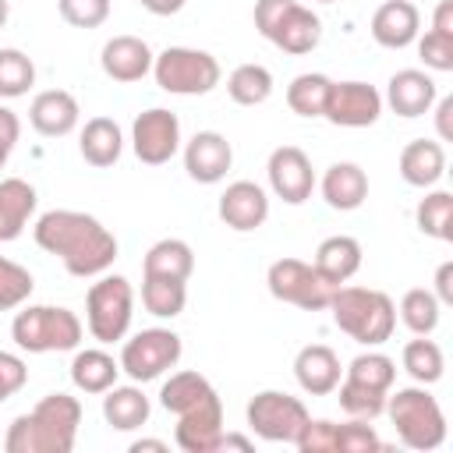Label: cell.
Returning <instances> with one entry per match:
<instances>
[{"label":"cell","instance_id":"2e32d148","mask_svg":"<svg viewBox=\"0 0 453 453\" xmlns=\"http://www.w3.org/2000/svg\"><path fill=\"white\" fill-rule=\"evenodd\" d=\"M152 60H156V53L138 35H113V39L103 42V53H99L103 74L113 78V81H120V85L142 81L152 71Z\"/></svg>","mask_w":453,"mask_h":453},{"label":"cell","instance_id":"83f0119b","mask_svg":"<svg viewBox=\"0 0 453 453\" xmlns=\"http://www.w3.org/2000/svg\"><path fill=\"white\" fill-rule=\"evenodd\" d=\"M35 188L21 177H4L0 180V241H14L21 237V230L28 226L32 212H35Z\"/></svg>","mask_w":453,"mask_h":453},{"label":"cell","instance_id":"4316f807","mask_svg":"<svg viewBox=\"0 0 453 453\" xmlns=\"http://www.w3.org/2000/svg\"><path fill=\"white\" fill-rule=\"evenodd\" d=\"M311 265L326 283L340 287L361 269V244L354 237H347V234H333L315 248V262Z\"/></svg>","mask_w":453,"mask_h":453},{"label":"cell","instance_id":"484cf974","mask_svg":"<svg viewBox=\"0 0 453 453\" xmlns=\"http://www.w3.org/2000/svg\"><path fill=\"white\" fill-rule=\"evenodd\" d=\"M78 152L88 166H113L124 152V134H120V124L113 117H92L85 120L81 127V138H78Z\"/></svg>","mask_w":453,"mask_h":453},{"label":"cell","instance_id":"44dd1931","mask_svg":"<svg viewBox=\"0 0 453 453\" xmlns=\"http://www.w3.org/2000/svg\"><path fill=\"white\" fill-rule=\"evenodd\" d=\"M340 372H343L340 368V357L326 343H308L294 357V379L311 396H329L340 386Z\"/></svg>","mask_w":453,"mask_h":453},{"label":"cell","instance_id":"277c9868","mask_svg":"<svg viewBox=\"0 0 453 453\" xmlns=\"http://www.w3.org/2000/svg\"><path fill=\"white\" fill-rule=\"evenodd\" d=\"M81 319L71 308L60 304H28L25 311L14 315L11 336L21 350L28 354H60V350H78L81 343Z\"/></svg>","mask_w":453,"mask_h":453},{"label":"cell","instance_id":"8fae6325","mask_svg":"<svg viewBox=\"0 0 453 453\" xmlns=\"http://www.w3.org/2000/svg\"><path fill=\"white\" fill-rule=\"evenodd\" d=\"M131 149L149 166L170 163L177 156V149H180V120H177V113H170L163 106H152V110L138 113L134 124H131Z\"/></svg>","mask_w":453,"mask_h":453},{"label":"cell","instance_id":"f907efd6","mask_svg":"<svg viewBox=\"0 0 453 453\" xmlns=\"http://www.w3.org/2000/svg\"><path fill=\"white\" fill-rule=\"evenodd\" d=\"M432 32L453 35V4H449V0H439V7H435V14H432Z\"/></svg>","mask_w":453,"mask_h":453},{"label":"cell","instance_id":"bcb514c9","mask_svg":"<svg viewBox=\"0 0 453 453\" xmlns=\"http://www.w3.org/2000/svg\"><path fill=\"white\" fill-rule=\"evenodd\" d=\"M25 382H28V365L18 354L0 350V403L11 400Z\"/></svg>","mask_w":453,"mask_h":453},{"label":"cell","instance_id":"f546056e","mask_svg":"<svg viewBox=\"0 0 453 453\" xmlns=\"http://www.w3.org/2000/svg\"><path fill=\"white\" fill-rule=\"evenodd\" d=\"M191 273H195V251L180 237L156 241L142 258V276H170V280H184L188 283Z\"/></svg>","mask_w":453,"mask_h":453},{"label":"cell","instance_id":"d6986e66","mask_svg":"<svg viewBox=\"0 0 453 453\" xmlns=\"http://www.w3.org/2000/svg\"><path fill=\"white\" fill-rule=\"evenodd\" d=\"M223 435V403L219 396L205 400L202 407L188 411V414H177V446L184 453H216V442Z\"/></svg>","mask_w":453,"mask_h":453},{"label":"cell","instance_id":"e575fe53","mask_svg":"<svg viewBox=\"0 0 453 453\" xmlns=\"http://www.w3.org/2000/svg\"><path fill=\"white\" fill-rule=\"evenodd\" d=\"M333 78L319 74V71H304L287 85V106L297 117H322L326 110V96H329Z\"/></svg>","mask_w":453,"mask_h":453},{"label":"cell","instance_id":"d6a6232c","mask_svg":"<svg viewBox=\"0 0 453 453\" xmlns=\"http://www.w3.org/2000/svg\"><path fill=\"white\" fill-rule=\"evenodd\" d=\"M226 96L237 106H262L273 96V71L262 64H237L226 78Z\"/></svg>","mask_w":453,"mask_h":453},{"label":"cell","instance_id":"f6af8a7d","mask_svg":"<svg viewBox=\"0 0 453 453\" xmlns=\"http://www.w3.org/2000/svg\"><path fill=\"white\" fill-rule=\"evenodd\" d=\"M294 446L301 449V453H336V425L333 421H304V428L297 432V439H294Z\"/></svg>","mask_w":453,"mask_h":453},{"label":"cell","instance_id":"7c38bea8","mask_svg":"<svg viewBox=\"0 0 453 453\" xmlns=\"http://www.w3.org/2000/svg\"><path fill=\"white\" fill-rule=\"evenodd\" d=\"M382 113V92L368 81H333L322 117L336 127H372Z\"/></svg>","mask_w":453,"mask_h":453},{"label":"cell","instance_id":"e0dca14e","mask_svg":"<svg viewBox=\"0 0 453 453\" xmlns=\"http://www.w3.org/2000/svg\"><path fill=\"white\" fill-rule=\"evenodd\" d=\"M234 163V149L219 131H198L184 145V170L198 184H219Z\"/></svg>","mask_w":453,"mask_h":453},{"label":"cell","instance_id":"836d02e7","mask_svg":"<svg viewBox=\"0 0 453 453\" xmlns=\"http://www.w3.org/2000/svg\"><path fill=\"white\" fill-rule=\"evenodd\" d=\"M400 361H403V372H407L414 382H421V386H432V382H439V379H442V372H446V357H442V347H439L435 340H428V336L407 340V343H403V354H400Z\"/></svg>","mask_w":453,"mask_h":453},{"label":"cell","instance_id":"ffe728a7","mask_svg":"<svg viewBox=\"0 0 453 453\" xmlns=\"http://www.w3.org/2000/svg\"><path fill=\"white\" fill-rule=\"evenodd\" d=\"M78 117H81L78 99L67 88H46L28 106V120H32V127L42 138H64V134H71L78 127Z\"/></svg>","mask_w":453,"mask_h":453},{"label":"cell","instance_id":"7dc6e473","mask_svg":"<svg viewBox=\"0 0 453 453\" xmlns=\"http://www.w3.org/2000/svg\"><path fill=\"white\" fill-rule=\"evenodd\" d=\"M18 138H21V120H18V113L0 103V170L7 166V159H11L14 145H18Z\"/></svg>","mask_w":453,"mask_h":453},{"label":"cell","instance_id":"60d3db41","mask_svg":"<svg viewBox=\"0 0 453 453\" xmlns=\"http://www.w3.org/2000/svg\"><path fill=\"white\" fill-rule=\"evenodd\" d=\"M35 290V280L25 265H18L14 258H4L0 255V311H11V308H21Z\"/></svg>","mask_w":453,"mask_h":453},{"label":"cell","instance_id":"6da1fadb","mask_svg":"<svg viewBox=\"0 0 453 453\" xmlns=\"http://www.w3.org/2000/svg\"><path fill=\"white\" fill-rule=\"evenodd\" d=\"M32 237L42 251L57 255L64 269L78 280L103 276L117 262V237L88 212L78 209H50L35 219Z\"/></svg>","mask_w":453,"mask_h":453},{"label":"cell","instance_id":"8992f818","mask_svg":"<svg viewBox=\"0 0 453 453\" xmlns=\"http://www.w3.org/2000/svg\"><path fill=\"white\" fill-rule=\"evenodd\" d=\"M152 78L170 96H205L219 85L223 67L209 50L191 46H166L152 60Z\"/></svg>","mask_w":453,"mask_h":453},{"label":"cell","instance_id":"5bb4252c","mask_svg":"<svg viewBox=\"0 0 453 453\" xmlns=\"http://www.w3.org/2000/svg\"><path fill=\"white\" fill-rule=\"evenodd\" d=\"M265 39H269L273 46H280L283 53H290V57H304V53H311V50L319 46V39H322V18H319L311 7L290 0V4L283 7V14L276 18V25L269 28Z\"/></svg>","mask_w":453,"mask_h":453},{"label":"cell","instance_id":"d590c367","mask_svg":"<svg viewBox=\"0 0 453 453\" xmlns=\"http://www.w3.org/2000/svg\"><path fill=\"white\" fill-rule=\"evenodd\" d=\"M418 230L435 241H453V195L449 191H428L418 202Z\"/></svg>","mask_w":453,"mask_h":453},{"label":"cell","instance_id":"f5cc1de1","mask_svg":"<svg viewBox=\"0 0 453 453\" xmlns=\"http://www.w3.org/2000/svg\"><path fill=\"white\" fill-rule=\"evenodd\" d=\"M149 14H159V18H166V14H177L180 7H184V0H138Z\"/></svg>","mask_w":453,"mask_h":453},{"label":"cell","instance_id":"4fadbf2b","mask_svg":"<svg viewBox=\"0 0 453 453\" xmlns=\"http://www.w3.org/2000/svg\"><path fill=\"white\" fill-rule=\"evenodd\" d=\"M265 173H269V188L276 198H283L287 205H301L311 198V188H315V170H311V159L304 149L297 145H280L269 152V163H265Z\"/></svg>","mask_w":453,"mask_h":453},{"label":"cell","instance_id":"681fc988","mask_svg":"<svg viewBox=\"0 0 453 453\" xmlns=\"http://www.w3.org/2000/svg\"><path fill=\"white\" fill-rule=\"evenodd\" d=\"M432 294L439 297V304H453V262H442L435 269V290Z\"/></svg>","mask_w":453,"mask_h":453},{"label":"cell","instance_id":"9c48e42d","mask_svg":"<svg viewBox=\"0 0 453 453\" xmlns=\"http://www.w3.org/2000/svg\"><path fill=\"white\" fill-rule=\"evenodd\" d=\"M265 283H269V294L283 304H297L304 311H322L329 308L333 301V283H326L315 265L301 262V258H276L265 273Z\"/></svg>","mask_w":453,"mask_h":453},{"label":"cell","instance_id":"b9f144b4","mask_svg":"<svg viewBox=\"0 0 453 453\" xmlns=\"http://www.w3.org/2000/svg\"><path fill=\"white\" fill-rule=\"evenodd\" d=\"M372 449H382V439L368 421L350 418L347 425H336V453H372Z\"/></svg>","mask_w":453,"mask_h":453},{"label":"cell","instance_id":"5b68a950","mask_svg":"<svg viewBox=\"0 0 453 453\" xmlns=\"http://www.w3.org/2000/svg\"><path fill=\"white\" fill-rule=\"evenodd\" d=\"M386 414L407 449H439L446 442V414L439 400L421 386H407L386 396Z\"/></svg>","mask_w":453,"mask_h":453},{"label":"cell","instance_id":"ee69618b","mask_svg":"<svg viewBox=\"0 0 453 453\" xmlns=\"http://www.w3.org/2000/svg\"><path fill=\"white\" fill-rule=\"evenodd\" d=\"M418 42V57L425 67L432 71H453V35H442V32H425Z\"/></svg>","mask_w":453,"mask_h":453},{"label":"cell","instance_id":"52a82bcc","mask_svg":"<svg viewBox=\"0 0 453 453\" xmlns=\"http://www.w3.org/2000/svg\"><path fill=\"white\" fill-rule=\"evenodd\" d=\"M131 319H134V290L127 276H99V283H92L85 294V326L92 340L99 343L124 340Z\"/></svg>","mask_w":453,"mask_h":453},{"label":"cell","instance_id":"cb8c5ba5","mask_svg":"<svg viewBox=\"0 0 453 453\" xmlns=\"http://www.w3.org/2000/svg\"><path fill=\"white\" fill-rule=\"evenodd\" d=\"M446 173V149L432 138H414L400 152V177L411 188H432Z\"/></svg>","mask_w":453,"mask_h":453},{"label":"cell","instance_id":"74e56055","mask_svg":"<svg viewBox=\"0 0 453 453\" xmlns=\"http://www.w3.org/2000/svg\"><path fill=\"white\" fill-rule=\"evenodd\" d=\"M35 85V64L28 53L7 46L0 50V99H18Z\"/></svg>","mask_w":453,"mask_h":453},{"label":"cell","instance_id":"11a10c76","mask_svg":"<svg viewBox=\"0 0 453 453\" xmlns=\"http://www.w3.org/2000/svg\"><path fill=\"white\" fill-rule=\"evenodd\" d=\"M7 18H11V0H0V28L7 25Z\"/></svg>","mask_w":453,"mask_h":453},{"label":"cell","instance_id":"30bf717a","mask_svg":"<svg viewBox=\"0 0 453 453\" xmlns=\"http://www.w3.org/2000/svg\"><path fill=\"white\" fill-rule=\"evenodd\" d=\"M248 428L265 439V442H294L297 432L304 428V421L311 418L308 407L290 396V393H280V389H262L248 400Z\"/></svg>","mask_w":453,"mask_h":453},{"label":"cell","instance_id":"3957f363","mask_svg":"<svg viewBox=\"0 0 453 453\" xmlns=\"http://www.w3.org/2000/svg\"><path fill=\"white\" fill-rule=\"evenodd\" d=\"M333 322L357 343L365 347H379L393 336L396 326V304L389 294L372 290V287H336L333 301H329Z\"/></svg>","mask_w":453,"mask_h":453},{"label":"cell","instance_id":"9a60e30c","mask_svg":"<svg viewBox=\"0 0 453 453\" xmlns=\"http://www.w3.org/2000/svg\"><path fill=\"white\" fill-rule=\"evenodd\" d=\"M219 219L230 230H237V234L258 230L269 219V195H265V188L255 184V180L226 184V191L219 195Z\"/></svg>","mask_w":453,"mask_h":453},{"label":"cell","instance_id":"1f68e13d","mask_svg":"<svg viewBox=\"0 0 453 453\" xmlns=\"http://www.w3.org/2000/svg\"><path fill=\"white\" fill-rule=\"evenodd\" d=\"M142 304L156 319H177L188 304V287L170 276H142Z\"/></svg>","mask_w":453,"mask_h":453},{"label":"cell","instance_id":"7a4b0ae2","mask_svg":"<svg viewBox=\"0 0 453 453\" xmlns=\"http://www.w3.org/2000/svg\"><path fill=\"white\" fill-rule=\"evenodd\" d=\"M81 425V403L71 393L42 396L28 414H18L7 428V453H71Z\"/></svg>","mask_w":453,"mask_h":453},{"label":"cell","instance_id":"603a6c76","mask_svg":"<svg viewBox=\"0 0 453 453\" xmlns=\"http://www.w3.org/2000/svg\"><path fill=\"white\" fill-rule=\"evenodd\" d=\"M152 414V403L149 396L142 393V382H131V386H110L103 393V418L113 432H134L149 421Z\"/></svg>","mask_w":453,"mask_h":453},{"label":"cell","instance_id":"ab89813d","mask_svg":"<svg viewBox=\"0 0 453 453\" xmlns=\"http://www.w3.org/2000/svg\"><path fill=\"white\" fill-rule=\"evenodd\" d=\"M347 379L354 382H365V386H375L382 393L393 389V379H396V361L379 354V350H368V354H357L350 365H347Z\"/></svg>","mask_w":453,"mask_h":453},{"label":"cell","instance_id":"ba28073f","mask_svg":"<svg viewBox=\"0 0 453 453\" xmlns=\"http://www.w3.org/2000/svg\"><path fill=\"white\" fill-rule=\"evenodd\" d=\"M180 354H184L180 336L173 329L152 326V329H142L131 340H124V347H120V372L131 382H152L163 372H170L180 361Z\"/></svg>","mask_w":453,"mask_h":453},{"label":"cell","instance_id":"f35d334b","mask_svg":"<svg viewBox=\"0 0 453 453\" xmlns=\"http://www.w3.org/2000/svg\"><path fill=\"white\" fill-rule=\"evenodd\" d=\"M333 393H340V407L350 414V418H361V421H372L386 411V396L382 389L375 386H365V382H354V379H343Z\"/></svg>","mask_w":453,"mask_h":453},{"label":"cell","instance_id":"816d5d0a","mask_svg":"<svg viewBox=\"0 0 453 453\" xmlns=\"http://www.w3.org/2000/svg\"><path fill=\"white\" fill-rule=\"evenodd\" d=\"M219 449H244V453H251V449H255V442H251L248 435L223 432V435H219V442H216V453H219Z\"/></svg>","mask_w":453,"mask_h":453},{"label":"cell","instance_id":"9f6ffc18","mask_svg":"<svg viewBox=\"0 0 453 453\" xmlns=\"http://www.w3.org/2000/svg\"><path fill=\"white\" fill-rule=\"evenodd\" d=\"M319 4H336V0H319Z\"/></svg>","mask_w":453,"mask_h":453},{"label":"cell","instance_id":"4dcf8cb0","mask_svg":"<svg viewBox=\"0 0 453 453\" xmlns=\"http://www.w3.org/2000/svg\"><path fill=\"white\" fill-rule=\"evenodd\" d=\"M212 396H216L212 382H209L205 375H198V372H173V375L163 382V389H159V403H163L170 414H188V411L202 407V403L212 400Z\"/></svg>","mask_w":453,"mask_h":453},{"label":"cell","instance_id":"f1b7e54d","mask_svg":"<svg viewBox=\"0 0 453 453\" xmlns=\"http://www.w3.org/2000/svg\"><path fill=\"white\" fill-rule=\"evenodd\" d=\"M120 375V361L106 354L103 347H85L71 357V382L81 393H106Z\"/></svg>","mask_w":453,"mask_h":453},{"label":"cell","instance_id":"c3c4849f","mask_svg":"<svg viewBox=\"0 0 453 453\" xmlns=\"http://www.w3.org/2000/svg\"><path fill=\"white\" fill-rule=\"evenodd\" d=\"M435 131L442 142H453V96H442L435 106Z\"/></svg>","mask_w":453,"mask_h":453},{"label":"cell","instance_id":"7402d4cb","mask_svg":"<svg viewBox=\"0 0 453 453\" xmlns=\"http://www.w3.org/2000/svg\"><path fill=\"white\" fill-rule=\"evenodd\" d=\"M421 32V14L411 0H386L372 14V39L386 50H403L418 39Z\"/></svg>","mask_w":453,"mask_h":453},{"label":"cell","instance_id":"ac0fdd59","mask_svg":"<svg viewBox=\"0 0 453 453\" xmlns=\"http://www.w3.org/2000/svg\"><path fill=\"white\" fill-rule=\"evenodd\" d=\"M435 99H439V88H435L432 74H425L418 67H403L389 78L382 103H389V110L396 117H421L435 106Z\"/></svg>","mask_w":453,"mask_h":453},{"label":"cell","instance_id":"db71d44e","mask_svg":"<svg viewBox=\"0 0 453 453\" xmlns=\"http://www.w3.org/2000/svg\"><path fill=\"white\" fill-rule=\"evenodd\" d=\"M145 449H152V453H166L170 446H166L163 439H134V442H131V453H145Z\"/></svg>","mask_w":453,"mask_h":453},{"label":"cell","instance_id":"8d00e7d4","mask_svg":"<svg viewBox=\"0 0 453 453\" xmlns=\"http://www.w3.org/2000/svg\"><path fill=\"white\" fill-rule=\"evenodd\" d=\"M439 311H442L439 297H435L432 290H425V287L407 290L403 301H400V319H403V326H407L414 336H432L435 326H439Z\"/></svg>","mask_w":453,"mask_h":453},{"label":"cell","instance_id":"7bdbcfd3","mask_svg":"<svg viewBox=\"0 0 453 453\" xmlns=\"http://www.w3.org/2000/svg\"><path fill=\"white\" fill-rule=\"evenodd\" d=\"M57 7L74 28H99L110 18V0H57Z\"/></svg>","mask_w":453,"mask_h":453},{"label":"cell","instance_id":"d4e9b609","mask_svg":"<svg viewBox=\"0 0 453 453\" xmlns=\"http://www.w3.org/2000/svg\"><path fill=\"white\" fill-rule=\"evenodd\" d=\"M319 188H322V198H326L329 209L354 212L368 198V173L357 163H333L322 173V184Z\"/></svg>","mask_w":453,"mask_h":453}]
</instances>
